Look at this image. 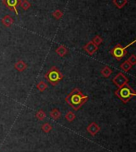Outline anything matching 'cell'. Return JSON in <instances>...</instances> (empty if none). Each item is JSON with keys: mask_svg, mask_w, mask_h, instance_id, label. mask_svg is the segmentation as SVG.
Returning <instances> with one entry per match:
<instances>
[{"mask_svg": "<svg viewBox=\"0 0 136 152\" xmlns=\"http://www.w3.org/2000/svg\"><path fill=\"white\" fill-rule=\"evenodd\" d=\"M88 100L87 95L82 93L80 89H74L65 98V101L72 107L74 111H77L78 109L85 104Z\"/></svg>", "mask_w": 136, "mask_h": 152, "instance_id": "6da1fadb", "label": "cell"}, {"mask_svg": "<svg viewBox=\"0 0 136 152\" xmlns=\"http://www.w3.org/2000/svg\"><path fill=\"white\" fill-rule=\"evenodd\" d=\"M115 94L117 97H119L123 101V104H127L132 97L135 96L136 95L134 89H131L127 84L122 88H119V89L115 92Z\"/></svg>", "mask_w": 136, "mask_h": 152, "instance_id": "7a4b0ae2", "label": "cell"}, {"mask_svg": "<svg viewBox=\"0 0 136 152\" xmlns=\"http://www.w3.org/2000/svg\"><path fill=\"white\" fill-rule=\"evenodd\" d=\"M45 78L52 85L56 86L63 79V74L61 73L58 68H56V66H54L45 74Z\"/></svg>", "mask_w": 136, "mask_h": 152, "instance_id": "3957f363", "label": "cell"}, {"mask_svg": "<svg viewBox=\"0 0 136 152\" xmlns=\"http://www.w3.org/2000/svg\"><path fill=\"white\" fill-rule=\"evenodd\" d=\"M134 43H135V41H132L131 44H129V45H127V46H125V47H123L120 44H118L117 46H115V47L111 50V54L117 61H120L121 59L123 58V57L127 54V48L129 47L130 46H131V45Z\"/></svg>", "mask_w": 136, "mask_h": 152, "instance_id": "277c9868", "label": "cell"}, {"mask_svg": "<svg viewBox=\"0 0 136 152\" xmlns=\"http://www.w3.org/2000/svg\"><path fill=\"white\" fill-rule=\"evenodd\" d=\"M129 81V79L123 73H119L114 78L112 79V82L118 88H122L127 84Z\"/></svg>", "mask_w": 136, "mask_h": 152, "instance_id": "5b68a950", "label": "cell"}, {"mask_svg": "<svg viewBox=\"0 0 136 152\" xmlns=\"http://www.w3.org/2000/svg\"><path fill=\"white\" fill-rule=\"evenodd\" d=\"M84 50H85V52L87 53H88L89 55H93L94 53L98 50V46L94 44L93 42V41H88L86 45H85L84 47Z\"/></svg>", "mask_w": 136, "mask_h": 152, "instance_id": "8992f818", "label": "cell"}, {"mask_svg": "<svg viewBox=\"0 0 136 152\" xmlns=\"http://www.w3.org/2000/svg\"><path fill=\"white\" fill-rule=\"evenodd\" d=\"M87 131L91 135L95 136V135L97 134L98 132L100 131V127L96 123L93 122V123H91L87 127Z\"/></svg>", "mask_w": 136, "mask_h": 152, "instance_id": "52a82bcc", "label": "cell"}, {"mask_svg": "<svg viewBox=\"0 0 136 152\" xmlns=\"http://www.w3.org/2000/svg\"><path fill=\"white\" fill-rule=\"evenodd\" d=\"M14 68H15L16 70H18V72H22L24 70H26L28 65H27V64L25 62V61H22V60H19L14 64Z\"/></svg>", "mask_w": 136, "mask_h": 152, "instance_id": "ba28073f", "label": "cell"}, {"mask_svg": "<svg viewBox=\"0 0 136 152\" xmlns=\"http://www.w3.org/2000/svg\"><path fill=\"white\" fill-rule=\"evenodd\" d=\"M18 0H5V3L8 7L10 8L11 10H15L16 14L18 15V10H17V6L18 4Z\"/></svg>", "mask_w": 136, "mask_h": 152, "instance_id": "9c48e42d", "label": "cell"}, {"mask_svg": "<svg viewBox=\"0 0 136 152\" xmlns=\"http://www.w3.org/2000/svg\"><path fill=\"white\" fill-rule=\"evenodd\" d=\"M56 53H57L60 57H64L67 54V53H68V49H67L64 46L61 45V46H58V47L56 49Z\"/></svg>", "mask_w": 136, "mask_h": 152, "instance_id": "30bf717a", "label": "cell"}, {"mask_svg": "<svg viewBox=\"0 0 136 152\" xmlns=\"http://www.w3.org/2000/svg\"><path fill=\"white\" fill-rule=\"evenodd\" d=\"M100 73L103 76L106 77V78H108L109 76L111 75L112 73V70H111V68L110 67H108V66H104L102 69H101V71H100Z\"/></svg>", "mask_w": 136, "mask_h": 152, "instance_id": "8fae6325", "label": "cell"}, {"mask_svg": "<svg viewBox=\"0 0 136 152\" xmlns=\"http://www.w3.org/2000/svg\"><path fill=\"white\" fill-rule=\"evenodd\" d=\"M61 112L57 108H54L49 112V116L54 119H58L61 117Z\"/></svg>", "mask_w": 136, "mask_h": 152, "instance_id": "7c38bea8", "label": "cell"}, {"mask_svg": "<svg viewBox=\"0 0 136 152\" xmlns=\"http://www.w3.org/2000/svg\"><path fill=\"white\" fill-rule=\"evenodd\" d=\"M132 68V65L128 61H125L120 65V68L124 72H129Z\"/></svg>", "mask_w": 136, "mask_h": 152, "instance_id": "4fadbf2b", "label": "cell"}, {"mask_svg": "<svg viewBox=\"0 0 136 152\" xmlns=\"http://www.w3.org/2000/svg\"><path fill=\"white\" fill-rule=\"evenodd\" d=\"M37 89H38L39 92H43L44 91H46L48 89V84L45 82V81H40L39 83L37 84Z\"/></svg>", "mask_w": 136, "mask_h": 152, "instance_id": "5bb4252c", "label": "cell"}, {"mask_svg": "<svg viewBox=\"0 0 136 152\" xmlns=\"http://www.w3.org/2000/svg\"><path fill=\"white\" fill-rule=\"evenodd\" d=\"M2 23L4 24V25H5V26H10V25H11L12 24H13L14 20L12 19V18H11V17H10L9 15H7L3 18Z\"/></svg>", "mask_w": 136, "mask_h": 152, "instance_id": "9a60e30c", "label": "cell"}, {"mask_svg": "<svg viewBox=\"0 0 136 152\" xmlns=\"http://www.w3.org/2000/svg\"><path fill=\"white\" fill-rule=\"evenodd\" d=\"M35 116H36V118L38 119V120H43V119H45V118L46 117V112H44L43 110L40 109V110H38V111L36 112Z\"/></svg>", "mask_w": 136, "mask_h": 152, "instance_id": "2e32d148", "label": "cell"}, {"mask_svg": "<svg viewBox=\"0 0 136 152\" xmlns=\"http://www.w3.org/2000/svg\"><path fill=\"white\" fill-rule=\"evenodd\" d=\"M113 3L118 8H122L126 5L127 1V0H114Z\"/></svg>", "mask_w": 136, "mask_h": 152, "instance_id": "e0dca14e", "label": "cell"}, {"mask_svg": "<svg viewBox=\"0 0 136 152\" xmlns=\"http://www.w3.org/2000/svg\"><path fill=\"white\" fill-rule=\"evenodd\" d=\"M64 117H65V119H66L69 122H72L76 119V115H75L72 111H69V112H67Z\"/></svg>", "mask_w": 136, "mask_h": 152, "instance_id": "ac0fdd59", "label": "cell"}, {"mask_svg": "<svg viewBox=\"0 0 136 152\" xmlns=\"http://www.w3.org/2000/svg\"><path fill=\"white\" fill-rule=\"evenodd\" d=\"M41 129L45 133H49V132H51V130L53 129V127L49 124V123H45V124L41 126Z\"/></svg>", "mask_w": 136, "mask_h": 152, "instance_id": "d6986e66", "label": "cell"}, {"mask_svg": "<svg viewBox=\"0 0 136 152\" xmlns=\"http://www.w3.org/2000/svg\"><path fill=\"white\" fill-rule=\"evenodd\" d=\"M93 42L94 44H95L96 46H99V45H100V44L102 43L103 42V39L102 38H100V36H98L96 35L95 37V38H93Z\"/></svg>", "mask_w": 136, "mask_h": 152, "instance_id": "ffe728a7", "label": "cell"}, {"mask_svg": "<svg viewBox=\"0 0 136 152\" xmlns=\"http://www.w3.org/2000/svg\"><path fill=\"white\" fill-rule=\"evenodd\" d=\"M127 61H128L129 62L131 63V65L132 66L135 65L136 64V56L135 55V54H132V55H131V56L129 57Z\"/></svg>", "mask_w": 136, "mask_h": 152, "instance_id": "44dd1931", "label": "cell"}, {"mask_svg": "<svg viewBox=\"0 0 136 152\" xmlns=\"http://www.w3.org/2000/svg\"><path fill=\"white\" fill-rule=\"evenodd\" d=\"M21 5H22V7L23 8L24 10H27V9H28V8H30V3H29L27 1H26V0H25V1H23V2L22 3V4H21Z\"/></svg>", "mask_w": 136, "mask_h": 152, "instance_id": "7402d4cb", "label": "cell"}, {"mask_svg": "<svg viewBox=\"0 0 136 152\" xmlns=\"http://www.w3.org/2000/svg\"><path fill=\"white\" fill-rule=\"evenodd\" d=\"M53 15H54V16L55 17V18H57V19H59V18L62 16V13L61 12L60 10H56Z\"/></svg>", "mask_w": 136, "mask_h": 152, "instance_id": "603a6c76", "label": "cell"}]
</instances>
